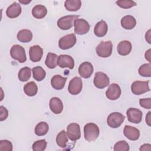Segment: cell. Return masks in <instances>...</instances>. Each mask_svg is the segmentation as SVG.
Segmentation results:
<instances>
[{"label":"cell","mask_w":151,"mask_h":151,"mask_svg":"<svg viewBox=\"0 0 151 151\" xmlns=\"http://www.w3.org/2000/svg\"><path fill=\"white\" fill-rule=\"evenodd\" d=\"M99 127L94 123H88L84 127V138L88 142L95 140L99 136Z\"/></svg>","instance_id":"6da1fadb"},{"label":"cell","mask_w":151,"mask_h":151,"mask_svg":"<svg viewBox=\"0 0 151 151\" xmlns=\"http://www.w3.org/2000/svg\"><path fill=\"white\" fill-rule=\"evenodd\" d=\"M113 45L111 41H101L96 48L97 54L101 57H109L112 52Z\"/></svg>","instance_id":"7a4b0ae2"},{"label":"cell","mask_w":151,"mask_h":151,"mask_svg":"<svg viewBox=\"0 0 151 151\" xmlns=\"http://www.w3.org/2000/svg\"><path fill=\"white\" fill-rule=\"evenodd\" d=\"M10 55L13 59L17 60L21 63H24L27 60L25 49L19 45H14L11 47Z\"/></svg>","instance_id":"3957f363"},{"label":"cell","mask_w":151,"mask_h":151,"mask_svg":"<svg viewBox=\"0 0 151 151\" xmlns=\"http://www.w3.org/2000/svg\"><path fill=\"white\" fill-rule=\"evenodd\" d=\"M125 119L124 115L119 112L110 113L107 119V124L111 128H117L123 123Z\"/></svg>","instance_id":"277c9868"},{"label":"cell","mask_w":151,"mask_h":151,"mask_svg":"<svg viewBox=\"0 0 151 151\" xmlns=\"http://www.w3.org/2000/svg\"><path fill=\"white\" fill-rule=\"evenodd\" d=\"M78 15H66L61 17L57 21L58 27L63 30H67L71 28L74 24V22L78 18Z\"/></svg>","instance_id":"5b68a950"},{"label":"cell","mask_w":151,"mask_h":151,"mask_svg":"<svg viewBox=\"0 0 151 151\" xmlns=\"http://www.w3.org/2000/svg\"><path fill=\"white\" fill-rule=\"evenodd\" d=\"M77 38L74 34L66 35L59 40L58 46L62 50H67L72 48L76 43Z\"/></svg>","instance_id":"8992f818"},{"label":"cell","mask_w":151,"mask_h":151,"mask_svg":"<svg viewBox=\"0 0 151 151\" xmlns=\"http://www.w3.org/2000/svg\"><path fill=\"white\" fill-rule=\"evenodd\" d=\"M131 90L134 94L140 95L150 91L149 81H135L131 86Z\"/></svg>","instance_id":"52a82bcc"},{"label":"cell","mask_w":151,"mask_h":151,"mask_svg":"<svg viewBox=\"0 0 151 151\" xmlns=\"http://www.w3.org/2000/svg\"><path fill=\"white\" fill-rule=\"evenodd\" d=\"M67 137L72 141H76L81 137L80 127L79 124L76 123L69 124L67 127Z\"/></svg>","instance_id":"ba28073f"},{"label":"cell","mask_w":151,"mask_h":151,"mask_svg":"<svg viewBox=\"0 0 151 151\" xmlns=\"http://www.w3.org/2000/svg\"><path fill=\"white\" fill-rule=\"evenodd\" d=\"M109 77L103 72H96L94 78V84L98 88H104L109 84Z\"/></svg>","instance_id":"9c48e42d"},{"label":"cell","mask_w":151,"mask_h":151,"mask_svg":"<svg viewBox=\"0 0 151 151\" xmlns=\"http://www.w3.org/2000/svg\"><path fill=\"white\" fill-rule=\"evenodd\" d=\"M74 32L78 35H84L90 29L88 22L84 19H77L74 22Z\"/></svg>","instance_id":"30bf717a"},{"label":"cell","mask_w":151,"mask_h":151,"mask_svg":"<svg viewBox=\"0 0 151 151\" xmlns=\"http://www.w3.org/2000/svg\"><path fill=\"white\" fill-rule=\"evenodd\" d=\"M82 80L80 77H75L73 78L68 84V92L72 95L79 94L82 90Z\"/></svg>","instance_id":"8fae6325"},{"label":"cell","mask_w":151,"mask_h":151,"mask_svg":"<svg viewBox=\"0 0 151 151\" xmlns=\"http://www.w3.org/2000/svg\"><path fill=\"white\" fill-rule=\"evenodd\" d=\"M126 114L128 120L131 123L138 124L142 120V112L137 109L129 108L126 111Z\"/></svg>","instance_id":"7c38bea8"},{"label":"cell","mask_w":151,"mask_h":151,"mask_svg":"<svg viewBox=\"0 0 151 151\" xmlns=\"http://www.w3.org/2000/svg\"><path fill=\"white\" fill-rule=\"evenodd\" d=\"M121 95V88L116 83H112L109 86L106 92V96L109 100H115L118 99Z\"/></svg>","instance_id":"4fadbf2b"},{"label":"cell","mask_w":151,"mask_h":151,"mask_svg":"<svg viewBox=\"0 0 151 151\" xmlns=\"http://www.w3.org/2000/svg\"><path fill=\"white\" fill-rule=\"evenodd\" d=\"M93 66L90 62H84L78 67V73L80 76L84 78H88L93 73Z\"/></svg>","instance_id":"5bb4252c"},{"label":"cell","mask_w":151,"mask_h":151,"mask_svg":"<svg viewBox=\"0 0 151 151\" xmlns=\"http://www.w3.org/2000/svg\"><path fill=\"white\" fill-rule=\"evenodd\" d=\"M58 65L61 68L68 67L73 69L74 67V61L70 55L62 54L58 56Z\"/></svg>","instance_id":"9a60e30c"},{"label":"cell","mask_w":151,"mask_h":151,"mask_svg":"<svg viewBox=\"0 0 151 151\" xmlns=\"http://www.w3.org/2000/svg\"><path fill=\"white\" fill-rule=\"evenodd\" d=\"M30 60L33 62L40 61L42 57L43 50L39 45H35L30 47L29 51Z\"/></svg>","instance_id":"2e32d148"},{"label":"cell","mask_w":151,"mask_h":151,"mask_svg":"<svg viewBox=\"0 0 151 151\" xmlns=\"http://www.w3.org/2000/svg\"><path fill=\"white\" fill-rule=\"evenodd\" d=\"M123 133L124 136L130 140H136L140 136L139 130L137 128L129 125L125 126Z\"/></svg>","instance_id":"e0dca14e"},{"label":"cell","mask_w":151,"mask_h":151,"mask_svg":"<svg viewBox=\"0 0 151 151\" xmlns=\"http://www.w3.org/2000/svg\"><path fill=\"white\" fill-rule=\"evenodd\" d=\"M21 6L19 4L15 2L8 7L6 11V14L10 18L18 17L21 13Z\"/></svg>","instance_id":"ac0fdd59"},{"label":"cell","mask_w":151,"mask_h":151,"mask_svg":"<svg viewBox=\"0 0 151 151\" xmlns=\"http://www.w3.org/2000/svg\"><path fill=\"white\" fill-rule=\"evenodd\" d=\"M50 109L55 114H60L63 110V104L61 100L58 97H52L50 100Z\"/></svg>","instance_id":"d6986e66"},{"label":"cell","mask_w":151,"mask_h":151,"mask_svg":"<svg viewBox=\"0 0 151 151\" xmlns=\"http://www.w3.org/2000/svg\"><path fill=\"white\" fill-rule=\"evenodd\" d=\"M132 47L131 43L127 40H124L119 43L117 47L118 53L121 55H127L131 52Z\"/></svg>","instance_id":"ffe728a7"},{"label":"cell","mask_w":151,"mask_h":151,"mask_svg":"<svg viewBox=\"0 0 151 151\" xmlns=\"http://www.w3.org/2000/svg\"><path fill=\"white\" fill-rule=\"evenodd\" d=\"M66 81V77H63L60 75H55L51 78V84L54 89L61 90L64 88Z\"/></svg>","instance_id":"44dd1931"},{"label":"cell","mask_w":151,"mask_h":151,"mask_svg":"<svg viewBox=\"0 0 151 151\" xmlns=\"http://www.w3.org/2000/svg\"><path fill=\"white\" fill-rule=\"evenodd\" d=\"M107 30H108V27L106 22L104 21L101 20L98 22L95 25V27L94 29V32L97 37H104L107 34Z\"/></svg>","instance_id":"7402d4cb"},{"label":"cell","mask_w":151,"mask_h":151,"mask_svg":"<svg viewBox=\"0 0 151 151\" xmlns=\"http://www.w3.org/2000/svg\"><path fill=\"white\" fill-rule=\"evenodd\" d=\"M136 25V19L132 15H126L121 19V25L126 29H133Z\"/></svg>","instance_id":"603a6c76"},{"label":"cell","mask_w":151,"mask_h":151,"mask_svg":"<svg viewBox=\"0 0 151 151\" xmlns=\"http://www.w3.org/2000/svg\"><path fill=\"white\" fill-rule=\"evenodd\" d=\"M17 39L19 41L24 43L29 42L32 40V33L29 29L20 30L17 34Z\"/></svg>","instance_id":"cb8c5ba5"},{"label":"cell","mask_w":151,"mask_h":151,"mask_svg":"<svg viewBox=\"0 0 151 151\" xmlns=\"http://www.w3.org/2000/svg\"><path fill=\"white\" fill-rule=\"evenodd\" d=\"M47 14L46 7L42 5H35L32 9V16L37 19H41L44 18Z\"/></svg>","instance_id":"d4e9b609"},{"label":"cell","mask_w":151,"mask_h":151,"mask_svg":"<svg viewBox=\"0 0 151 151\" xmlns=\"http://www.w3.org/2000/svg\"><path fill=\"white\" fill-rule=\"evenodd\" d=\"M58 56L57 54L48 52L45 61L46 66L51 69L55 68L58 64Z\"/></svg>","instance_id":"484cf974"},{"label":"cell","mask_w":151,"mask_h":151,"mask_svg":"<svg viewBox=\"0 0 151 151\" xmlns=\"http://www.w3.org/2000/svg\"><path fill=\"white\" fill-rule=\"evenodd\" d=\"M24 93L28 96H34L38 91V87L34 81H30L25 84L24 87Z\"/></svg>","instance_id":"4316f807"},{"label":"cell","mask_w":151,"mask_h":151,"mask_svg":"<svg viewBox=\"0 0 151 151\" xmlns=\"http://www.w3.org/2000/svg\"><path fill=\"white\" fill-rule=\"evenodd\" d=\"M81 5V2L80 0H67L64 2V6L69 11H77Z\"/></svg>","instance_id":"83f0119b"},{"label":"cell","mask_w":151,"mask_h":151,"mask_svg":"<svg viewBox=\"0 0 151 151\" xmlns=\"http://www.w3.org/2000/svg\"><path fill=\"white\" fill-rule=\"evenodd\" d=\"M48 124L44 122L38 123L35 127V133L38 136H41L46 134L48 131Z\"/></svg>","instance_id":"f1b7e54d"},{"label":"cell","mask_w":151,"mask_h":151,"mask_svg":"<svg viewBox=\"0 0 151 151\" xmlns=\"http://www.w3.org/2000/svg\"><path fill=\"white\" fill-rule=\"evenodd\" d=\"M32 71L34 78L38 81H42L46 76L45 70L40 66L34 67L32 69Z\"/></svg>","instance_id":"f546056e"},{"label":"cell","mask_w":151,"mask_h":151,"mask_svg":"<svg viewBox=\"0 0 151 151\" xmlns=\"http://www.w3.org/2000/svg\"><path fill=\"white\" fill-rule=\"evenodd\" d=\"M68 142L67 133L65 130L61 131L56 137V143L60 147L64 148L66 147Z\"/></svg>","instance_id":"4dcf8cb0"},{"label":"cell","mask_w":151,"mask_h":151,"mask_svg":"<svg viewBox=\"0 0 151 151\" xmlns=\"http://www.w3.org/2000/svg\"><path fill=\"white\" fill-rule=\"evenodd\" d=\"M31 76V69L29 67H25L22 68L18 73V78L21 81H28Z\"/></svg>","instance_id":"1f68e13d"},{"label":"cell","mask_w":151,"mask_h":151,"mask_svg":"<svg viewBox=\"0 0 151 151\" xmlns=\"http://www.w3.org/2000/svg\"><path fill=\"white\" fill-rule=\"evenodd\" d=\"M139 74L143 77H150L151 76V65L150 63L142 65L138 70Z\"/></svg>","instance_id":"d6a6232c"},{"label":"cell","mask_w":151,"mask_h":151,"mask_svg":"<svg viewBox=\"0 0 151 151\" xmlns=\"http://www.w3.org/2000/svg\"><path fill=\"white\" fill-rule=\"evenodd\" d=\"M47 142L44 139L35 141L33 145L32 149L34 151H43L47 147Z\"/></svg>","instance_id":"836d02e7"},{"label":"cell","mask_w":151,"mask_h":151,"mask_svg":"<svg viewBox=\"0 0 151 151\" xmlns=\"http://www.w3.org/2000/svg\"><path fill=\"white\" fill-rule=\"evenodd\" d=\"M129 149V144L125 140H122L114 145L113 149L114 151H128Z\"/></svg>","instance_id":"e575fe53"},{"label":"cell","mask_w":151,"mask_h":151,"mask_svg":"<svg viewBox=\"0 0 151 151\" xmlns=\"http://www.w3.org/2000/svg\"><path fill=\"white\" fill-rule=\"evenodd\" d=\"M116 3L119 6L124 9H128L136 5V3L133 1H131V0L117 1Z\"/></svg>","instance_id":"d590c367"},{"label":"cell","mask_w":151,"mask_h":151,"mask_svg":"<svg viewBox=\"0 0 151 151\" xmlns=\"http://www.w3.org/2000/svg\"><path fill=\"white\" fill-rule=\"evenodd\" d=\"M0 150L1 151H12V144L7 140H2L0 141Z\"/></svg>","instance_id":"8d00e7d4"},{"label":"cell","mask_w":151,"mask_h":151,"mask_svg":"<svg viewBox=\"0 0 151 151\" xmlns=\"http://www.w3.org/2000/svg\"><path fill=\"white\" fill-rule=\"evenodd\" d=\"M139 103L140 106L145 109H151V99L150 98L141 99L139 100Z\"/></svg>","instance_id":"74e56055"},{"label":"cell","mask_w":151,"mask_h":151,"mask_svg":"<svg viewBox=\"0 0 151 151\" xmlns=\"http://www.w3.org/2000/svg\"><path fill=\"white\" fill-rule=\"evenodd\" d=\"M8 116V110L4 106H0V120L4 121L5 120Z\"/></svg>","instance_id":"f35d334b"},{"label":"cell","mask_w":151,"mask_h":151,"mask_svg":"<svg viewBox=\"0 0 151 151\" xmlns=\"http://www.w3.org/2000/svg\"><path fill=\"white\" fill-rule=\"evenodd\" d=\"M139 150L140 151L141 150L150 151L151 150V145L150 144H144V145L141 146V147H140Z\"/></svg>","instance_id":"ab89813d"},{"label":"cell","mask_w":151,"mask_h":151,"mask_svg":"<svg viewBox=\"0 0 151 151\" xmlns=\"http://www.w3.org/2000/svg\"><path fill=\"white\" fill-rule=\"evenodd\" d=\"M150 113H151V111H149L146 116V123L149 126H151V115H150Z\"/></svg>","instance_id":"60d3db41"},{"label":"cell","mask_w":151,"mask_h":151,"mask_svg":"<svg viewBox=\"0 0 151 151\" xmlns=\"http://www.w3.org/2000/svg\"><path fill=\"white\" fill-rule=\"evenodd\" d=\"M150 51H151V50L150 49H149L146 52H145V58L150 63V57H151V54H150Z\"/></svg>","instance_id":"b9f144b4"},{"label":"cell","mask_w":151,"mask_h":151,"mask_svg":"<svg viewBox=\"0 0 151 151\" xmlns=\"http://www.w3.org/2000/svg\"><path fill=\"white\" fill-rule=\"evenodd\" d=\"M145 38H146V40L148 42L149 44L151 43V41H150V29H149L147 31V32H146V34L145 35Z\"/></svg>","instance_id":"7bdbcfd3"},{"label":"cell","mask_w":151,"mask_h":151,"mask_svg":"<svg viewBox=\"0 0 151 151\" xmlns=\"http://www.w3.org/2000/svg\"><path fill=\"white\" fill-rule=\"evenodd\" d=\"M19 2L21 4H29V2H31V1H19Z\"/></svg>","instance_id":"ee69618b"}]
</instances>
